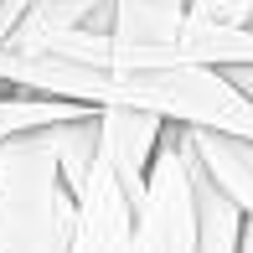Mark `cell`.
<instances>
[{
    "instance_id": "1",
    "label": "cell",
    "mask_w": 253,
    "mask_h": 253,
    "mask_svg": "<svg viewBox=\"0 0 253 253\" xmlns=\"http://www.w3.org/2000/svg\"><path fill=\"white\" fill-rule=\"evenodd\" d=\"M47 98L88 114H140L166 129H202L227 140H253V103L222 73L202 67H155L114 52L103 37L73 31L37 52L0 57V98Z\"/></svg>"
},
{
    "instance_id": "2",
    "label": "cell",
    "mask_w": 253,
    "mask_h": 253,
    "mask_svg": "<svg viewBox=\"0 0 253 253\" xmlns=\"http://www.w3.org/2000/svg\"><path fill=\"white\" fill-rule=\"evenodd\" d=\"M166 124L140 114H98V155L78 191V222L67 253H134V217L145 197L155 140Z\"/></svg>"
},
{
    "instance_id": "3",
    "label": "cell",
    "mask_w": 253,
    "mask_h": 253,
    "mask_svg": "<svg viewBox=\"0 0 253 253\" xmlns=\"http://www.w3.org/2000/svg\"><path fill=\"white\" fill-rule=\"evenodd\" d=\"M78 202L57 181L52 129L0 145V253H67Z\"/></svg>"
},
{
    "instance_id": "4",
    "label": "cell",
    "mask_w": 253,
    "mask_h": 253,
    "mask_svg": "<svg viewBox=\"0 0 253 253\" xmlns=\"http://www.w3.org/2000/svg\"><path fill=\"white\" fill-rule=\"evenodd\" d=\"M134 253H197V202H191V155L181 129H160L145 197L134 217Z\"/></svg>"
},
{
    "instance_id": "5",
    "label": "cell",
    "mask_w": 253,
    "mask_h": 253,
    "mask_svg": "<svg viewBox=\"0 0 253 253\" xmlns=\"http://www.w3.org/2000/svg\"><path fill=\"white\" fill-rule=\"evenodd\" d=\"M181 140H186L191 166L207 176V186L222 191L238 222L253 227V140H227V134H202V129H181Z\"/></svg>"
},
{
    "instance_id": "6",
    "label": "cell",
    "mask_w": 253,
    "mask_h": 253,
    "mask_svg": "<svg viewBox=\"0 0 253 253\" xmlns=\"http://www.w3.org/2000/svg\"><path fill=\"white\" fill-rule=\"evenodd\" d=\"M109 0H26V10L16 16L10 37L0 42V57L10 52H37L57 37H73V31H88L98 21V10Z\"/></svg>"
},
{
    "instance_id": "7",
    "label": "cell",
    "mask_w": 253,
    "mask_h": 253,
    "mask_svg": "<svg viewBox=\"0 0 253 253\" xmlns=\"http://www.w3.org/2000/svg\"><path fill=\"white\" fill-rule=\"evenodd\" d=\"M191 202H197V253H238V212L227 207L222 191L207 186V176L191 166Z\"/></svg>"
},
{
    "instance_id": "8",
    "label": "cell",
    "mask_w": 253,
    "mask_h": 253,
    "mask_svg": "<svg viewBox=\"0 0 253 253\" xmlns=\"http://www.w3.org/2000/svg\"><path fill=\"white\" fill-rule=\"evenodd\" d=\"M88 109H73V103H47V98H21L5 93L0 98V145L16 140V134H37V129H57V124L83 119Z\"/></svg>"
},
{
    "instance_id": "9",
    "label": "cell",
    "mask_w": 253,
    "mask_h": 253,
    "mask_svg": "<svg viewBox=\"0 0 253 253\" xmlns=\"http://www.w3.org/2000/svg\"><path fill=\"white\" fill-rule=\"evenodd\" d=\"M248 16H253V0H186V21H197V26L248 31Z\"/></svg>"
},
{
    "instance_id": "10",
    "label": "cell",
    "mask_w": 253,
    "mask_h": 253,
    "mask_svg": "<svg viewBox=\"0 0 253 253\" xmlns=\"http://www.w3.org/2000/svg\"><path fill=\"white\" fill-rule=\"evenodd\" d=\"M222 78L238 88V98H243V103H253V67H233V73H222Z\"/></svg>"
},
{
    "instance_id": "11",
    "label": "cell",
    "mask_w": 253,
    "mask_h": 253,
    "mask_svg": "<svg viewBox=\"0 0 253 253\" xmlns=\"http://www.w3.org/2000/svg\"><path fill=\"white\" fill-rule=\"evenodd\" d=\"M248 31H253V16H248Z\"/></svg>"
}]
</instances>
